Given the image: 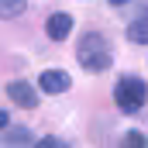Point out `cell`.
<instances>
[{
  "mask_svg": "<svg viewBox=\"0 0 148 148\" xmlns=\"http://www.w3.org/2000/svg\"><path fill=\"white\" fill-rule=\"evenodd\" d=\"M127 38L138 45H148V17H138L134 24H127Z\"/></svg>",
  "mask_w": 148,
  "mask_h": 148,
  "instance_id": "8992f818",
  "label": "cell"
},
{
  "mask_svg": "<svg viewBox=\"0 0 148 148\" xmlns=\"http://www.w3.org/2000/svg\"><path fill=\"white\" fill-rule=\"evenodd\" d=\"M110 3H127V0H110Z\"/></svg>",
  "mask_w": 148,
  "mask_h": 148,
  "instance_id": "30bf717a",
  "label": "cell"
},
{
  "mask_svg": "<svg viewBox=\"0 0 148 148\" xmlns=\"http://www.w3.org/2000/svg\"><path fill=\"white\" fill-rule=\"evenodd\" d=\"M124 145H145V134H138V131H127V134H124Z\"/></svg>",
  "mask_w": 148,
  "mask_h": 148,
  "instance_id": "ba28073f",
  "label": "cell"
},
{
  "mask_svg": "<svg viewBox=\"0 0 148 148\" xmlns=\"http://www.w3.org/2000/svg\"><path fill=\"white\" fill-rule=\"evenodd\" d=\"M7 97L17 103V107H35L38 103V93H35V86H28L24 79H14V83H7Z\"/></svg>",
  "mask_w": 148,
  "mask_h": 148,
  "instance_id": "277c9868",
  "label": "cell"
},
{
  "mask_svg": "<svg viewBox=\"0 0 148 148\" xmlns=\"http://www.w3.org/2000/svg\"><path fill=\"white\" fill-rule=\"evenodd\" d=\"M76 59H79V66H83L86 73H103V69H110V62H114L110 41L100 35V31H90V35L79 38V45H76Z\"/></svg>",
  "mask_w": 148,
  "mask_h": 148,
  "instance_id": "6da1fadb",
  "label": "cell"
},
{
  "mask_svg": "<svg viewBox=\"0 0 148 148\" xmlns=\"http://www.w3.org/2000/svg\"><path fill=\"white\" fill-rule=\"evenodd\" d=\"M0 10H3V17H17V14L24 10V0H3Z\"/></svg>",
  "mask_w": 148,
  "mask_h": 148,
  "instance_id": "52a82bcc",
  "label": "cell"
},
{
  "mask_svg": "<svg viewBox=\"0 0 148 148\" xmlns=\"http://www.w3.org/2000/svg\"><path fill=\"white\" fill-rule=\"evenodd\" d=\"M114 100H117V107L124 114H138L145 107V100H148L145 79H138V76H121L117 86H114Z\"/></svg>",
  "mask_w": 148,
  "mask_h": 148,
  "instance_id": "7a4b0ae2",
  "label": "cell"
},
{
  "mask_svg": "<svg viewBox=\"0 0 148 148\" xmlns=\"http://www.w3.org/2000/svg\"><path fill=\"white\" fill-rule=\"evenodd\" d=\"M7 141H10V145H17V141H21V145H28V141H31V134H28V131H21V134H7Z\"/></svg>",
  "mask_w": 148,
  "mask_h": 148,
  "instance_id": "9c48e42d",
  "label": "cell"
},
{
  "mask_svg": "<svg viewBox=\"0 0 148 148\" xmlns=\"http://www.w3.org/2000/svg\"><path fill=\"white\" fill-rule=\"evenodd\" d=\"M38 86H41L45 93H66V90L73 86V76L62 73V69H45V73L38 76Z\"/></svg>",
  "mask_w": 148,
  "mask_h": 148,
  "instance_id": "3957f363",
  "label": "cell"
},
{
  "mask_svg": "<svg viewBox=\"0 0 148 148\" xmlns=\"http://www.w3.org/2000/svg\"><path fill=\"white\" fill-rule=\"evenodd\" d=\"M45 31H48V38H52V41H66V38H69V31H73V17L59 10V14H52V17H48Z\"/></svg>",
  "mask_w": 148,
  "mask_h": 148,
  "instance_id": "5b68a950",
  "label": "cell"
}]
</instances>
